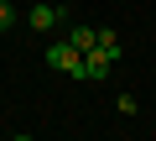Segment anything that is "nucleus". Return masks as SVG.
Masks as SVG:
<instances>
[{"label":"nucleus","mask_w":156,"mask_h":141,"mask_svg":"<svg viewBox=\"0 0 156 141\" xmlns=\"http://www.w3.org/2000/svg\"><path fill=\"white\" fill-rule=\"evenodd\" d=\"M26 21H31V32H52V26L62 21V6H47V0H37V6L26 11Z\"/></svg>","instance_id":"obj_2"},{"label":"nucleus","mask_w":156,"mask_h":141,"mask_svg":"<svg viewBox=\"0 0 156 141\" xmlns=\"http://www.w3.org/2000/svg\"><path fill=\"white\" fill-rule=\"evenodd\" d=\"M16 26V6H11V0H0V32H11Z\"/></svg>","instance_id":"obj_6"},{"label":"nucleus","mask_w":156,"mask_h":141,"mask_svg":"<svg viewBox=\"0 0 156 141\" xmlns=\"http://www.w3.org/2000/svg\"><path fill=\"white\" fill-rule=\"evenodd\" d=\"M47 68H57V73H68V79L83 84V52H78L73 42H52L47 47Z\"/></svg>","instance_id":"obj_1"},{"label":"nucleus","mask_w":156,"mask_h":141,"mask_svg":"<svg viewBox=\"0 0 156 141\" xmlns=\"http://www.w3.org/2000/svg\"><path fill=\"white\" fill-rule=\"evenodd\" d=\"M115 110H120V115H135V110H140V99H135V94H120V99H115Z\"/></svg>","instance_id":"obj_7"},{"label":"nucleus","mask_w":156,"mask_h":141,"mask_svg":"<svg viewBox=\"0 0 156 141\" xmlns=\"http://www.w3.org/2000/svg\"><path fill=\"white\" fill-rule=\"evenodd\" d=\"M109 68H115V63H109L99 47H89V52H83V79H89V84H104V79H109Z\"/></svg>","instance_id":"obj_3"},{"label":"nucleus","mask_w":156,"mask_h":141,"mask_svg":"<svg viewBox=\"0 0 156 141\" xmlns=\"http://www.w3.org/2000/svg\"><path fill=\"white\" fill-rule=\"evenodd\" d=\"M94 47H99L109 63H120V58H125V42H120V32H109V26H99V42H94Z\"/></svg>","instance_id":"obj_4"},{"label":"nucleus","mask_w":156,"mask_h":141,"mask_svg":"<svg viewBox=\"0 0 156 141\" xmlns=\"http://www.w3.org/2000/svg\"><path fill=\"white\" fill-rule=\"evenodd\" d=\"M68 42H73L78 52H89V47L99 42V32H94V26H73V32H68Z\"/></svg>","instance_id":"obj_5"}]
</instances>
